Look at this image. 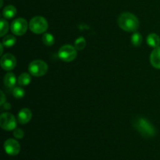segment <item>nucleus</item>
<instances>
[{
  "instance_id": "nucleus-1",
  "label": "nucleus",
  "mask_w": 160,
  "mask_h": 160,
  "mask_svg": "<svg viewBox=\"0 0 160 160\" xmlns=\"http://www.w3.org/2000/svg\"><path fill=\"white\" fill-rule=\"evenodd\" d=\"M117 22L122 30L128 32H134L137 31L139 27V20L138 17L128 12L120 14Z\"/></svg>"
},
{
  "instance_id": "nucleus-2",
  "label": "nucleus",
  "mask_w": 160,
  "mask_h": 160,
  "mask_svg": "<svg viewBox=\"0 0 160 160\" xmlns=\"http://www.w3.org/2000/svg\"><path fill=\"white\" fill-rule=\"evenodd\" d=\"M133 126L144 138H153L156 134L154 127L145 117H136L133 120Z\"/></svg>"
},
{
  "instance_id": "nucleus-3",
  "label": "nucleus",
  "mask_w": 160,
  "mask_h": 160,
  "mask_svg": "<svg viewBox=\"0 0 160 160\" xmlns=\"http://www.w3.org/2000/svg\"><path fill=\"white\" fill-rule=\"evenodd\" d=\"M48 22L43 17L38 16L30 20L29 28L34 34H42L48 29Z\"/></svg>"
},
{
  "instance_id": "nucleus-4",
  "label": "nucleus",
  "mask_w": 160,
  "mask_h": 160,
  "mask_svg": "<svg viewBox=\"0 0 160 160\" xmlns=\"http://www.w3.org/2000/svg\"><path fill=\"white\" fill-rule=\"evenodd\" d=\"M30 73L34 77L44 76L48 71V65L43 60L37 59L34 60L29 64L28 67Z\"/></svg>"
},
{
  "instance_id": "nucleus-5",
  "label": "nucleus",
  "mask_w": 160,
  "mask_h": 160,
  "mask_svg": "<svg viewBox=\"0 0 160 160\" xmlns=\"http://www.w3.org/2000/svg\"><path fill=\"white\" fill-rule=\"evenodd\" d=\"M58 56L64 62H71L77 57V49L72 45H65L59 48Z\"/></svg>"
},
{
  "instance_id": "nucleus-6",
  "label": "nucleus",
  "mask_w": 160,
  "mask_h": 160,
  "mask_svg": "<svg viewBox=\"0 0 160 160\" xmlns=\"http://www.w3.org/2000/svg\"><path fill=\"white\" fill-rule=\"evenodd\" d=\"M0 126L3 130L7 131L15 130L17 128V120L12 114L4 112L0 116Z\"/></svg>"
},
{
  "instance_id": "nucleus-7",
  "label": "nucleus",
  "mask_w": 160,
  "mask_h": 160,
  "mask_svg": "<svg viewBox=\"0 0 160 160\" xmlns=\"http://www.w3.org/2000/svg\"><path fill=\"white\" fill-rule=\"evenodd\" d=\"M28 28V23L25 19L17 18L14 20L11 24V31L15 35L21 36L27 32Z\"/></svg>"
},
{
  "instance_id": "nucleus-8",
  "label": "nucleus",
  "mask_w": 160,
  "mask_h": 160,
  "mask_svg": "<svg viewBox=\"0 0 160 160\" xmlns=\"http://www.w3.org/2000/svg\"><path fill=\"white\" fill-rule=\"evenodd\" d=\"M4 149L9 156H17L20 152V145L15 139H7L4 143Z\"/></svg>"
},
{
  "instance_id": "nucleus-9",
  "label": "nucleus",
  "mask_w": 160,
  "mask_h": 160,
  "mask_svg": "<svg viewBox=\"0 0 160 160\" xmlns=\"http://www.w3.org/2000/svg\"><path fill=\"white\" fill-rule=\"evenodd\" d=\"M17 66V59L13 55L7 53L1 58V67L5 70H12Z\"/></svg>"
},
{
  "instance_id": "nucleus-10",
  "label": "nucleus",
  "mask_w": 160,
  "mask_h": 160,
  "mask_svg": "<svg viewBox=\"0 0 160 160\" xmlns=\"http://www.w3.org/2000/svg\"><path fill=\"white\" fill-rule=\"evenodd\" d=\"M32 118V112L28 108H23L20 109L17 115V120L20 124H26Z\"/></svg>"
},
{
  "instance_id": "nucleus-11",
  "label": "nucleus",
  "mask_w": 160,
  "mask_h": 160,
  "mask_svg": "<svg viewBox=\"0 0 160 160\" xmlns=\"http://www.w3.org/2000/svg\"><path fill=\"white\" fill-rule=\"evenodd\" d=\"M150 62L153 67L160 69V46L155 48L150 56Z\"/></svg>"
},
{
  "instance_id": "nucleus-12",
  "label": "nucleus",
  "mask_w": 160,
  "mask_h": 160,
  "mask_svg": "<svg viewBox=\"0 0 160 160\" xmlns=\"http://www.w3.org/2000/svg\"><path fill=\"white\" fill-rule=\"evenodd\" d=\"M147 43L149 46L152 47V48H157L160 45V38L158 34H150L147 37Z\"/></svg>"
},
{
  "instance_id": "nucleus-13",
  "label": "nucleus",
  "mask_w": 160,
  "mask_h": 160,
  "mask_svg": "<svg viewBox=\"0 0 160 160\" xmlns=\"http://www.w3.org/2000/svg\"><path fill=\"white\" fill-rule=\"evenodd\" d=\"M16 14H17V9L15 6H12V5L6 6L3 9L2 15L6 19H12V17H15Z\"/></svg>"
},
{
  "instance_id": "nucleus-14",
  "label": "nucleus",
  "mask_w": 160,
  "mask_h": 160,
  "mask_svg": "<svg viewBox=\"0 0 160 160\" xmlns=\"http://www.w3.org/2000/svg\"><path fill=\"white\" fill-rule=\"evenodd\" d=\"M3 81H4L5 86H6L7 88H12L15 85L17 78L12 73H8L5 75Z\"/></svg>"
},
{
  "instance_id": "nucleus-15",
  "label": "nucleus",
  "mask_w": 160,
  "mask_h": 160,
  "mask_svg": "<svg viewBox=\"0 0 160 160\" xmlns=\"http://www.w3.org/2000/svg\"><path fill=\"white\" fill-rule=\"evenodd\" d=\"M17 83L20 86H27L31 83V76L27 73H23L19 76Z\"/></svg>"
},
{
  "instance_id": "nucleus-16",
  "label": "nucleus",
  "mask_w": 160,
  "mask_h": 160,
  "mask_svg": "<svg viewBox=\"0 0 160 160\" xmlns=\"http://www.w3.org/2000/svg\"><path fill=\"white\" fill-rule=\"evenodd\" d=\"M16 42H17V38H16L14 36L7 35L6 36V37L3 38L2 42V43L3 44V45H4L5 47L9 48V47L13 46L16 44Z\"/></svg>"
},
{
  "instance_id": "nucleus-17",
  "label": "nucleus",
  "mask_w": 160,
  "mask_h": 160,
  "mask_svg": "<svg viewBox=\"0 0 160 160\" xmlns=\"http://www.w3.org/2000/svg\"><path fill=\"white\" fill-rule=\"evenodd\" d=\"M42 42L47 46H51L54 44L55 42V38L54 36L52 34H49V33H46L43 35L42 37Z\"/></svg>"
},
{
  "instance_id": "nucleus-18",
  "label": "nucleus",
  "mask_w": 160,
  "mask_h": 160,
  "mask_svg": "<svg viewBox=\"0 0 160 160\" xmlns=\"http://www.w3.org/2000/svg\"><path fill=\"white\" fill-rule=\"evenodd\" d=\"M131 43L134 46H139L142 43V36L140 33L135 32L132 36H131Z\"/></svg>"
},
{
  "instance_id": "nucleus-19",
  "label": "nucleus",
  "mask_w": 160,
  "mask_h": 160,
  "mask_svg": "<svg viewBox=\"0 0 160 160\" xmlns=\"http://www.w3.org/2000/svg\"><path fill=\"white\" fill-rule=\"evenodd\" d=\"M86 46V40L84 38L80 37L76 39L74 42V47L77 50H83Z\"/></svg>"
},
{
  "instance_id": "nucleus-20",
  "label": "nucleus",
  "mask_w": 160,
  "mask_h": 160,
  "mask_svg": "<svg viewBox=\"0 0 160 160\" xmlns=\"http://www.w3.org/2000/svg\"><path fill=\"white\" fill-rule=\"evenodd\" d=\"M12 94H13V96L16 98H23V96L25 95V92L22 88L20 87H16L14 88L13 91H12Z\"/></svg>"
},
{
  "instance_id": "nucleus-21",
  "label": "nucleus",
  "mask_w": 160,
  "mask_h": 160,
  "mask_svg": "<svg viewBox=\"0 0 160 160\" xmlns=\"http://www.w3.org/2000/svg\"><path fill=\"white\" fill-rule=\"evenodd\" d=\"M8 30H9V24H8L7 21H6L4 18H2L1 19V30H0V34H1L2 37H3V36L8 32Z\"/></svg>"
},
{
  "instance_id": "nucleus-22",
  "label": "nucleus",
  "mask_w": 160,
  "mask_h": 160,
  "mask_svg": "<svg viewBox=\"0 0 160 160\" xmlns=\"http://www.w3.org/2000/svg\"><path fill=\"white\" fill-rule=\"evenodd\" d=\"M13 136L17 139H22L24 137V132L20 128H16L13 131Z\"/></svg>"
},
{
  "instance_id": "nucleus-23",
  "label": "nucleus",
  "mask_w": 160,
  "mask_h": 160,
  "mask_svg": "<svg viewBox=\"0 0 160 160\" xmlns=\"http://www.w3.org/2000/svg\"><path fill=\"white\" fill-rule=\"evenodd\" d=\"M1 96H2L1 106H2V105L5 103V101H6V97H5V95L4 93H3V92H1Z\"/></svg>"
},
{
  "instance_id": "nucleus-24",
  "label": "nucleus",
  "mask_w": 160,
  "mask_h": 160,
  "mask_svg": "<svg viewBox=\"0 0 160 160\" xmlns=\"http://www.w3.org/2000/svg\"><path fill=\"white\" fill-rule=\"evenodd\" d=\"M2 106H4L5 109H10V104L9 103H5V104H3Z\"/></svg>"
},
{
  "instance_id": "nucleus-25",
  "label": "nucleus",
  "mask_w": 160,
  "mask_h": 160,
  "mask_svg": "<svg viewBox=\"0 0 160 160\" xmlns=\"http://www.w3.org/2000/svg\"><path fill=\"white\" fill-rule=\"evenodd\" d=\"M3 46H4V45H3L2 43L0 44V48H1V54H2V52H3Z\"/></svg>"
},
{
  "instance_id": "nucleus-26",
  "label": "nucleus",
  "mask_w": 160,
  "mask_h": 160,
  "mask_svg": "<svg viewBox=\"0 0 160 160\" xmlns=\"http://www.w3.org/2000/svg\"><path fill=\"white\" fill-rule=\"evenodd\" d=\"M0 2H1V5H0V7H2V4H3V1H2V0H1Z\"/></svg>"
}]
</instances>
